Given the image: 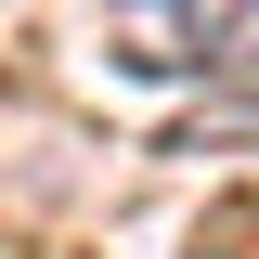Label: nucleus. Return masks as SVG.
Returning a JSON list of instances; mask_svg holds the SVG:
<instances>
[{"label":"nucleus","instance_id":"obj_1","mask_svg":"<svg viewBox=\"0 0 259 259\" xmlns=\"http://www.w3.org/2000/svg\"><path fill=\"white\" fill-rule=\"evenodd\" d=\"M221 39H246V13H194V0L182 13H117V65H156V78L168 65H221Z\"/></svg>","mask_w":259,"mask_h":259}]
</instances>
